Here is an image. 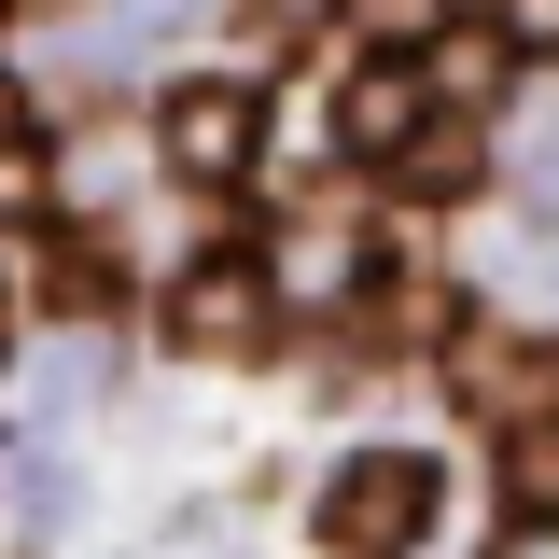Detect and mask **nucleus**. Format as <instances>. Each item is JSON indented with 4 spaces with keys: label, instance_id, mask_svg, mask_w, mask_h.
Listing matches in <instances>:
<instances>
[{
    "label": "nucleus",
    "instance_id": "obj_1",
    "mask_svg": "<svg viewBox=\"0 0 559 559\" xmlns=\"http://www.w3.org/2000/svg\"><path fill=\"white\" fill-rule=\"evenodd\" d=\"M433 532V448H349L322 489V559H419Z\"/></svg>",
    "mask_w": 559,
    "mask_h": 559
},
{
    "label": "nucleus",
    "instance_id": "obj_2",
    "mask_svg": "<svg viewBox=\"0 0 559 559\" xmlns=\"http://www.w3.org/2000/svg\"><path fill=\"white\" fill-rule=\"evenodd\" d=\"M154 154H168V182H197V197H238V182L266 168V98H252L238 70H197V84H168V112H154Z\"/></svg>",
    "mask_w": 559,
    "mask_h": 559
},
{
    "label": "nucleus",
    "instance_id": "obj_3",
    "mask_svg": "<svg viewBox=\"0 0 559 559\" xmlns=\"http://www.w3.org/2000/svg\"><path fill=\"white\" fill-rule=\"evenodd\" d=\"M280 336V280H266V252H197V266L168 280V349H266Z\"/></svg>",
    "mask_w": 559,
    "mask_h": 559
},
{
    "label": "nucleus",
    "instance_id": "obj_4",
    "mask_svg": "<svg viewBox=\"0 0 559 559\" xmlns=\"http://www.w3.org/2000/svg\"><path fill=\"white\" fill-rule=\"evenodd\" d=\"M280 308H378V280H392V238L378 224H336V210H308V224H280Z\"/></svg>",
    "mask_w": 559,
    "mask_h": 559
},
{
    "label": "nucleus",
    "instance_id": "obj_5",
    "mask_svg": "<svg viewBox=\"0 0 559 559\" xmlns=\"http://www.w3.org/2000/svg\"><path fill=\"white\" fill-rule=\"evenodd\" d=\"M433 112H448V98H433V70L378 43V57H364V70L336 84V154H349V168H392V154H406V140L433 127Z\"/></svg>",
    "mask_w": 559,
    "mask_h": 559
},
{
    "label": "nucleus",
    "instance_id": "obj_6",
    "mask_svg": "<svg viewBox=\"0 0 559 559\" xmlns=\"http://www.w3.org/2000/svg\"><path fill=\"white\" fill-rule=\"evenodd\" d=\"M448 392L476 419H546L559 406V349H518V336H448Z\"/></svg>",
    "mask_w": 559,
    "mask_h": 559
},
{
    "label": "nucleus",
    "instance_id": "obj_7",
    "mask_svg": "<svg viewBox=\"0 0 559 559\" xmlns=\"http://www.w3.org/2000/svg\"><path fill=\"white\" fill-rule=\"evenodd\" d=\"M489 489H503V532H559V406L546 419H503Z\"/></svg>",
    "mask_w": 559,
    "mask_h": 559
},
{
    "label": "nucleus",
    "instance_id": "obj_8",
    "mask_svg": "<svg viewBox=\"0 0 559 559\" xmlns=\"http://www.w3.org/2000/svg\"><path fill=\"white\" fill-rule=\"evenodd\" d=\"M476 168H489V127H476V112H433V127H419L406 154L378 168V182H392V197H406V210H433V197H462Z\"/></svg>",
    "mask_w": 559,
    "mask_h": 559
},
{
    "label": "nucleus",
    "instance_id": "obj_9",
    "mask_svg": "<svg viewBox=\"0 0 559 559\" xmlns=\"http://www.w3.org/2000/svg\"><path fill=\"white\" fill-rule=\"evenodd\" d=\"M419 70H433V98H448V112H489V98H503V70H518V43H503L489 14H462V28H448Z\"/></svg>",
    "mask_w": 559,
    "mask_h": 559
},
{
    "label": "nucleus",
    "instance_id": "obj_10",
    "mask_svg": "<svg viewBox=\"0 0 559 559\" xmlns=\"http://www.w3.org/2000/svg\"><path fill=\"white\" fill-rule=\"evenodd\" d=\"M336 14H349V0H238V43H252V57H308Z\"/></svg>",
    "mask_w": 559,
    "mask_h": 559
},
{
    "label": "nucleus",
    "instance_id": "obj_11",
    "mask_svg": "<svg viewBox=\"0 0 559 559\" xmlns=\"http://www.w3.org/2000/svg\"><path fill=\"white\" fill-rule=\"evenodd\" d=\"M364 14V43H392V57H433L448 28H462V0H349Z\"/></svg>",
    "mask_w": 559,
    "mask_h": 559
},
{
    "label": "nucleus",
    "instance_id": "obj_12",
    "mask_svg": "<svg viewBox=\"0 0 559 559\" xmlns=\"http://www.w3.org/2000/svg\"><path fill=\"white\" fill-rule=\"evenodd\" d=\"M43 294H57L70 322H84V308H112V252H98V238H43Z\"/></svg>",
    "mask_w": 559,
    "mask_h": 559
},
{
    "label": "nucleus",
    "instance_id": "obj_13",
    "mask_svg": "<svg viewBox=\"0 0 559 559\" xmlns=\"http://www.w3.org/2000/svg\"><path fill=\"white\" fill-rule=\"evenodd\" d=\"M28 210H43V140L14 127V140H0V224H28Z\"/></svg>",
    "mask_w": 559,
    "mask_h": 559
},
{
    "label": "nucleus",
    "instance_id": "obj_14",
    "mask_svg": "<svg viewBox=\"0 0 559 559\" xmlns=\"http://www.w3.org/2000/svg\"><path fill=\"white\" fill-rule=\"evenodd\" d=\"M476 14L518 43V57H559V0H476Z\"/></svg>",
    "mask_w": 559,
    "mask_h": 559
},
{
    "label": "nucleus",
    "instance_id": "obj_15",
    "mask_svg": "<svg viewBox=\"0 0 559 559\" xmlns=\"http://www.w3.org/2000/svg\"><path fill=\"white\" fill-rule=\"evenodd\" d=\"M14 127H28V98H14V84H0V140H14Z\"/></svg>",
    "mask_w": 559,
    "mask_h": 559
},
{
    "label": "nucleus",
    "instance_id": "obj_16",
    "mask_svg": "<svg viewBox=\"0 0 559 559\" xmlns=\"http://www.w3.org/2000/svg\"><path fill=\"white\" fill-rule=\"evenodd\" d=\"M0 14H70V0H0Z\"/></svg>",
    "mask_w": 559,
    "mask_h": 559
},
{
    "label": "nucleus",
    "instance_id": "obj_17",
    "mask_svg": "<svg viewBox=\"0 0 559 559\" xmlns=\"http://www.w3.org/2000/svg\"><path fill=\"white\" fill-rule=\"evenodd\" d=\"M0 364H14V308H0Z\"/></svg>",
    "mask_w": 559,
    "mask_h": 559
}]
</instances>
